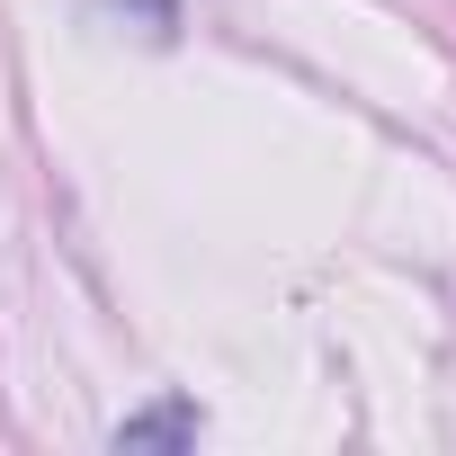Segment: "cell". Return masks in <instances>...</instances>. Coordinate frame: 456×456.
Here are the masks:
<instances>
[{
  "label": "cell",
  "instance_id": "cell-2",
  "mask_svg": "<svg viewBox=\"0 0 456 456\" xmlns=\"http://www.w3.org/2000/svg\"><path fill=\"white\" fill-rule=\"evenodd\" d=\"M126 10H143L152 28H179V0H126Z\"/></svg>",
  "mask_w": 456,
  "mask_h": 456
},
{
  "label": "cell",
  "instance_id": "cell-1",
  "mask_svg": "<svg viewBox=\"0 0 456 456\" xmlns=\"http://www.w3.org/2000/svg\"><path fill=\"white\" fill-rule=\"evenodd\" d=\"M126 447H197V403H152V411L117 420V456Z\"/></svg>",
  "mask_w": 456,
  "mask_h": 456
}]
</instances>
